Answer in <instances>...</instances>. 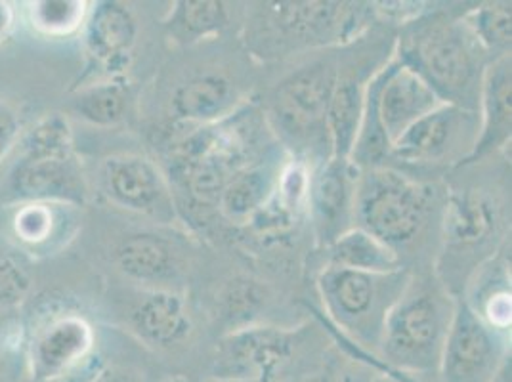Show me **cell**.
Listing matches in <instances>:
<instances>
[{"label": "cell", "instance_id": "cell-1", "mask_svg": "<svg viewBox=\"0 0 512 382\" xmlns=\"http://www.w3.org/2000/svg\"><path fill=\"white\" fill-rule=\"evenodd\" d=\"M279 144L266 117L245 104L228 119L192 128L171 148V178L201 205L218 199L237 172Z\"/></svg>", "mask_w": 512, "mask_h": 382}, {"label": "cell", "instance_id": "cell-2", "mask_svg": "<svg viewBox=\"0 0 512 382\" xmlns=\"http://www.w3.org/2000/svg\"><path fill=\"white\" fill-rule=\"evenodd\" d=\"M394 58L411 67L444 104L478 111L491 60L461 18L427 10L404 23Z\"/></svg>", "mask_w": 512, "mask_h": 382}, {"label": "cell", "instance_id": "cell-3", "mask_svg": "<svg viewBox=\"0 0 512 382\" xmlns=\"http://www.w3.org/2000/svg\"><path fill=\"white\" fill-rule=\"evenodd\" d=\"M455 297L440 283L411 276L404 295L384 321L377 354L407 375H436L442 358Z\"/></svg>", "mask_w": 512, "mask_h": 382}, {"label": "cell", "instance_id": "cell-4", "mask_svg": "<svg viewBox=\"0 0 512 382\" xmlns=\"http://www.w3.org/2000/svg\"><path fill=\"white\" fill-rule=\"evenodd\" d=\"M339 64L318 60L287 75L272 92L266 123L285 151L314 169L331 159L327 109Z\"/></svg>", "mask_w": 512, "mask_h": 382}, {"label": "cell", "instance_id": "cell-5", "mask_svg": "<svg viewBox=\"0 0 512 382\" xmlns=\"http://www.w3.org/2000/svg\"><path fill=\"white\" fill-rule=\"evenodd\" d=\"M411 272L365 274L325 266L318 276V293L331 321L369 352L379 350L384 321L404 295Z\"/></svg>", "mask_w": 512, "mask_h": 382}, {"label": "cell", "instance_id": "cell-6", "mask_svg": "<svg viewBox=\"0 0 512 382\" xmlns=\"http://www.w3.org/2000/svg\"><path fill=\"white\" fill-rule=\"evenodd\" d=\"M255 37L266 56L316 46L354 43L373 16L371 4L354 2H266L260 4Z\"/></svg>", "mask_w": 512, "mask_h": 382}, {"label": "cell", "instance_id": "cell-7", "mask_svg": "<svg viewBox=\"0 0 512 382\" xmlns=\"http://www.w3.org/2000/svg\"><path fill=\"white\" fill-rule=\"evenodd\" d=\"M432 213V190L392 167L360 170L356 228L375 235L398 255L423 234Z\"/></svg>", "mask_w": 512, "mask_h": 382}, {"label": "cell", "instance_id": "cell-8", "mask_svg": "<svg viewBox=\"0 0 512 382\" xmlns=\"http://www.w3.org/2000/svg\"><path fill=\"white\" fill-rule=\"evenodd\" d=\"M509 354V331L490 325L469 304L455 297L453 318L438 365L440 382H495Z\"/></svg>", "mask_w": 512, "mask_h": 382}, {"label": "cell", "instance_id": "cell-9", "mask_svg": "<svg viewBox=\"0 0 512 382\" xmlns=\"http://www.w3.org/2000/svg\"><path fill=\"white\" fill-rule=\"evenodd\" d=\"M480 132L478 111L442 104L392 144L390 161L407 167H463Z\"/></svg>", "mask_w": 512, "mask_h": 382}, {"label": "cell", "instance_id": "cell-10", "mask_svg": "<svg viewBox=\"0 0 512 382\" xmlns=\"http://www.w3.org/2000/svg\"><path fill=\"white\" fill-rule=\"evenodd\" d=\"M299 333L274 325H245L226 333L213 361L214 381L278 382L293 361Z\"/></svg>", "mask_w": 512, "mask_h": 382}, {"label": "cell", "instance_id": "cell-11", "mask_svg": "<svg viewBox=\"0 0 512 382\" xmlns=\"http://www.w3.org/2000/svg\"><path fill=\"white\" fill-rule=\"evenodd\" d=\"M98 180L102 195L121 211L146 216L157 224L178 220L171 180L150 157L138 153L106 157Z\"/></svg>", "mask_w": 512, "mask_h": 382}, {"label": "cell", "instance_id": "cell-12", "mask_svg": "<svg viewBox=\"0 0 512 382\" xmlns=\"http://www.w3.org/2000/svg\"><path fill=\"white\" fill-rule=\"evenodd\" d=\"M94 342V329L83 316L73 312L52 314L27 339L29 381H54L79 369L96 354Z\"/></svg>", "mask_w": 512, "mask_h": 382}, {"label": "cell", "instance_id": "cell-13", "mask_svg": "<svg viewBox=\"0 0 512 382\" xmlns=\"http://www.w3.org/2000/svg\"><path fill=\"white\" fill-rule=\"evenodd\" d=\"M6 199L14 205L56 203L81 209L88 203L90 188L77 153L69 157H20L4 182Z\"/></svg>", "mask_w": 512, "mask_h": 382}, {"label": "cell", "instance_id": "cell-14", "mask_svg": "<svg viewBox=\"0 0 512 382\" xmlns=\"http://www.w3.org/2000/svg\"><path fill=\"white\" fill-rule=\"evenodd\" d=\"M358 178L360 169L350 159L331 157L312 169L306 214L320 249L356 226Z\"/></svg>", "mask_w": 512, "mask_h": 382}, {"label": "cell", "instance_id": "cell-15", "mask_svg": "<svg viewBox=\"0 0 512 382\" xmlns=\"http://www.w3.org/2000/svg\"><path fill=\"white\" fill-rule=\"evenodd\" d=\"M138 33V20L127 4L115 0L92 4L83 27L86 54L83 81L90 75L96 77V81L123 77L132 62Z\"/></svg>", "mask_w": 512, "mask_h": 382}, {"label": "cell", "instance_id": "cell-16", "mask_svg": "<svg viewBox=\"0 0 512 382\" xmlns=\"http://www.w3.org/2000/svg\"><path fill=\"white\" fill-rule=\"evenodd\" d=\"M501 226V211L484 190H459L449 195L444 213L446 255L455 262H467L493 247V237Z\"/></svg>", "mask_w": 512, "mask_h": 382}, {"label": "cell", "instance_id": "cell-17", "mask_svg": "<svg viewBox=\"0 0 512 382\" xmlns=\"http://www.w3.org/2000/svg\"><path fill=\"white\" fill-rule=\"evenodd\" d=\"M442 104L436 92L411 67L398 62L394 56L383 65L379 115L390 144Z\"/></svg>", "mask_w": 512, "mask_h": 382}, {"label": "cell", "instance_id": "cell-18", "mask_svg": "<svg viewBox=\"0 0 512 382\" xmlns=\"http://www.w3.org/2000/svg\"><path fill=\"white\" fill-rule=\"evenodd\" d=\"M117 270L144 289H171L184 272V258L167 235L138 232L125 235L113 251Z\"/></svg>", "mask_w": 512, "mask_h": 382}, {"label": "cell", "instance_id": "cell-19", "mask_svg": "<svg viewBox=\"0 0 512 382\" xmlns=\"http://www.w3.org/2000/svg\"><path fill=\"white\" fill-rule=\"evenodd\" d=\"M511 54L491 60L480 88V132L465 165H474L507 148L512 134Z\"/></svg>", "mask_w": 512, "mask_h": 382}, {"label": "cell", "instance_id": "cell-20", "mask_svg": "<svg viewBox=\"0 0 512 382\" xmlns=\"http://www.w3.org/2000/svg\"><path fill=\"white\" fill-rule=\"evenodd\" d=\"M130 331L157 350H169L192 335L186 298L174 289H144L128 310Z\"/></svg>", "mask_w": 512, "mask_h": 382}, {"label": "cell", "instance_id": "cell-21", "mask_svg": "<svg viewBox=\"0 0 512 382\" xmlns=\"http://www.w3.org/2000/svg\"><path fill=\"white\" fill-rule=\"evenodd\" d=\"M243 106L239 88L224 73H199L176 86L171 113L176 123L192 128L216 125Z\"/></svg>", "mask_w": 512, "mask_h": 382}, {"label": "cell", "instance_id": "cell-22", "mask_svg": "<svg viewBox=\"0 0 512 382\" xmlns=\"http://www.w3.org/2000/svg\"><path fill=\"white\" fill-rule=\"evenodd\" d=\"M289 157L285 148L276 144L255 163L237 172L218 199L216 207L222 216L235 226H247L276 193L281 170Z\"/></svg>", "mask_w": 512, "mask_h": 382}, {"label": "cell", "instance_id": "cell-23", "mask_svg": "<svg viewBox=\"0 0 512 382\" xmlns=\"http://www.w3.org/2000/svg\"><path fill=\"white\" fill-rule=\"evenodd\" d=\"M16 207L12 234L23 251L31 255H52L75 234L79 211L75 207L56 203H23Z\"/></svg>", "mask_w": 512, "mask_h": 382}, {"label": "cell", "instance_id": "cell-24", "mask_svg": "<svg viewBox=\"0 0 512 382\" xmlns=\"http://www.w3.org/2000/svg\"><path fill=\"white\" fill-rule=\"evenodd\" d=\"M371 75L365 77L362 69L354 65L352 67L339 65L337 83L333 88L331 102L327 109V132L331 142V157L350 159V153L358 138L363 102H365V88Z\"/></svg>", "mask_w": 512, "mask_h": 382}, {"label": "cell", "instance_id": "cell-25", "mask_svg": "<svg viewBox=\"0 0 512 382\" xmlns=\"http://www.w3.org/2000/svg\"><path fill=\"white\" fill-rule=\"evenodd\" d=\"M325 251V266L354 270L365 274H392L402 270V256L392 251L375 235L362 228H352L335 239Z\"/></svg>", "mask_w": 512, "mask_h": 382}, {"label": "cell", "instance_id": "cell-26", "mask_svg": "<svg viewBox=\"0 0 512 382\" xmlns=\"http://www.w3.org/2000/svg\"><path fill=\"white\" fill-rule=\"evenodd\" d=\"M132 106V88L125 77L104 79L75 88L71 111L88 125L98 128L119 127L127 121Z\"/></svg>", "mask_w": 512, "mask_h": 382}, {"label": "cell", "instance_id": "cell-27", "mask_svg": "<svg viewBox=\"0 0 512 382\" xmlns=\"http://www.w3.org/2000/svg\"><path fill=\"white\" fill-rule=\"evenodd\" d=\"M163 27L174 43L192 46L222 35L230 27V10L226 2L180 0L172 4Z\"/></svg>", "mask_w": 512, "mask_h": 382}, {"label": "cell", "instance_id": "cell-28", "mask_svg": "<svg viewBox=\"0 0 512 382\" xmlns=\"http://www.w3.org/2000/svg\"><path fill=\"white\" fill-rule=\"evenodd\" d=\"M490 60L511 54V2H482L461 16Z\"/></svg>", "mask_w": 512, "mask_h": 382}, {"label": "cell", "instance_id": "cell-29", "mask_svg": "<svg viewBox=\"0 0 512 382\" xmlns=\"http://www.w3.org/2000/svg\"><path fill=\"white\" fill-rule=\"evenodd\" d=\"M90 4L83 0H39L27 4V22L46 39H67L83 31Z\"/></svg>", "mask_w": 512, "mask_h": 382}, {"label": "cell", "instance_id": "cell-30", "mask_svg": "<svg viewBox=\"0 0 512 382\" xmlns=\"http://www.w3.org/2000/svg\"><path fill=\"white\" fill-rule=\"evenodd\" d=\"M20 157L44 159V157H69L75 155V140L71 123L64 113H48L41 117L20 138Z\"/></svg>", "mask_w": 512, "mask_h": 382}, {"label": "cell", "instance_id": "cell-31", "mask_svg": "<svg viewBox=\"0 0 512 382\" xmlns=\"http://www.w3.org/2000/svg\"><path fill=\"white\" fill-rule=\"evenodd\" d=\"M31 291V276L22 262L0 243V314L14 310Z\"/></svg>", "mask_w": 512, "mask_h": 382}, {"label": "cell", "instance_id": "cell-32", "mask_svg": "<svg viewBox=\"0 0 512 382\" xmlns=\"http://www.w3.org/2000/svg\"><path fill=\"white\" fill-rule=\"evenodd\" d=\"M260 302L262 293L253 281H237L226 295V316L232 321L247 319V314L251 316Z\"/></svg>", "mask_w": 512, "mask_h": 382}, {"label": "cell", "instance_id": "cell-33", "mask_svg": "<svg viewBox=\"0 0 512 382\" xmlns=\"http://www.w3.org/2000/svg\"><path fill=\"white\" fill-rule=\"evenodd\" d=\"M23 134L22 115L10 102L0 100V163L18 146Z\"/></svg>", "mask_w": 512, "mask_h": 382}, {"label": "cell", "instance_id": "cell-34", "mask_svg": "<svg viewBox=\"0 0 512 382\" xmlns=\"http://www.w3.org/2000/svg\"><path fill=\"white\" fill-rule=\"evenodd\" d=\"M371 375L350 363H331L327 365L320 375H316L310 382H369Z\"/></svg>", "mask_w": 512, "mask_h": 382}, {"label": "cell", "instance_id": "cell-35", "mask_svg": "<svg viewBox=\"0 0 512 382\" xmlns=\"http://www.w3.org/2000/svg\"><path fill=\"white\" fill-rule=\"evenodd\" d=\"M138 371L128 367H117V365H104L90 382H146Z\"/></svg>", "mask_w": 512, "mask_h": 382}, {"label": "cell", "instance_id": "cell-36", "mask_svg": "<svg viewBox=\"0 0 512 382\" xmlns=\"http://www.w3.org/2000/svg\"><path fill=\"white\" fill-rule=\"evenodd\" d=\"M104 365H106V363L102 361V358H100L98 354H94V356L86 361V363H83L79 369L67 373V375L60 377V379H54V381L48 382H90Z\"/></svg>", "mask_w": 512, "mask_h": 382}, {"label": "cell", "instance_id": "cell-37", "mask_svg": "<svg viewBox=\"0 0 512 382\" xmlns=\"http://www.w3.org/2000/svg\"><path fill=\"white\" fill-rule=\"evenodd\" d=\"M16 25V10L10 2H0V43L6 41Z\"/></svg>", "mask_w": 512, "mask_h": 382}, {"label": "cell", "instance_id": "cell-38", "mask_svg": "<svg viewBox=\"0 0 512 382\" xmlns=\"http://www.w3.org/2000/svg\"><path fill=\"white\" fill-rule=\"evenodd\" d=\"M4 348H6V321H4V316L0 314V358L4 354Z\"/></svg>", "mask_w": 512, "mask_h": 382}, {"label": "cell", "instance_id": "cell-39", "mask_svg": "<svg viewBox=\"0 0 512 382\" xmlns=\"http://www.w3.org/2000/svg\"><path fill=\"white\" fill-rule=\"evenodd\" d=\"M369 382H400L396 377H392V375H386V373H381V375H373L371 377V381Z\"/></svg>", "mask_w": 512, "mask_h": 382}, {"label": "cell", "instance_id": "cell-40", "mask_svg": "<svg viewBox=\"0 0 512 382\" xmlns=\"http://www.w3.org/2000/svg\"><path fill=\"white\" fill-rule=\"evenodd\" d=\"M167 382H195L192 379H188V377H184V375H176V377H171Z\"/></svg>", "mask_w": 512, "mask_h": 382}, {"label": "cell", "instance_id": "cell-41", "mask_svg": "<svg viewBox=\"0 0 512 382\" xmlns=\"http://www.w3.org/2000/svg\"><path fill=\"white\" fill-rule=\"evenodd\" d=\"M213 382H235V381H213Z\"/></svg>", "mask_w": 512, "mask_h": 382}, {"label": "cell", "instance_id": "cell-42", "mask_svg": "<svg viewBox=\"0 0 512 382\" xmlns=\"http://www.w3.org/2000/svg\"><path fill=\"white\" fill-rule=\"evenodd\" d=\"M146 382H155V381H151V379H148V381H146Z\"/></svg>", "mask_w": 512, "mask_h": 382}]
</instances>
